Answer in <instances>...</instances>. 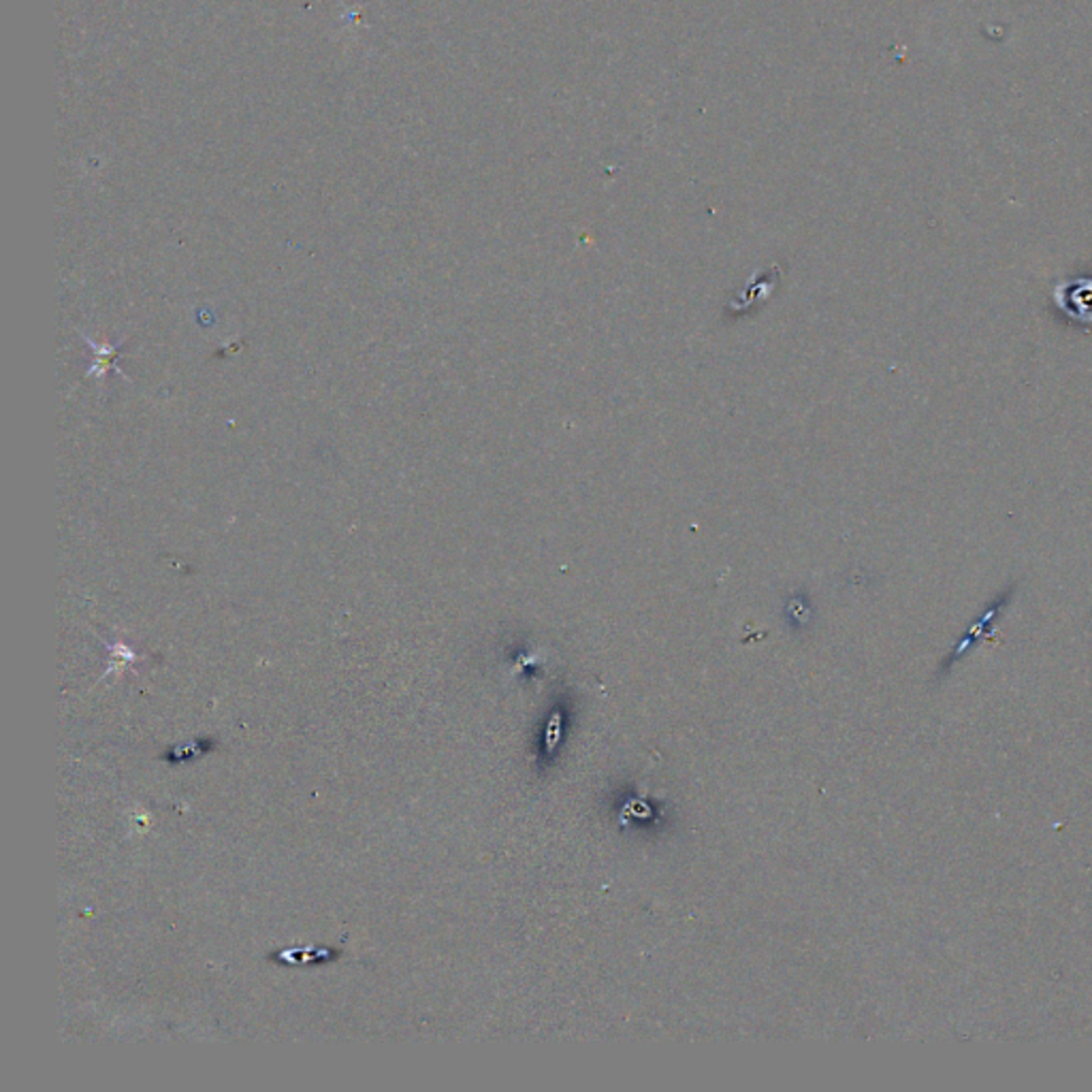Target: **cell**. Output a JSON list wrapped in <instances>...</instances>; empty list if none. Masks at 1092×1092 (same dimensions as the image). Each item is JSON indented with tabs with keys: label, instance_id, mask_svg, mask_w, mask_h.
<instances>
[{
	"label": "cell",
	"instance_id": "obj_1",
	"mask_svg": "<svg viewBox=\"0 0 1092 1092\" xmlns=\"http://www.w3.org/2000/svg\"><path fill=\"white\" fill-rule=\"evenodd\" d=\"M1057 303L1071 318L1092 320V282H1073L1057 288Z\"/></svg>",
	"mask_w": 1092,
	"mask_h": 1092
}]
</instances>
